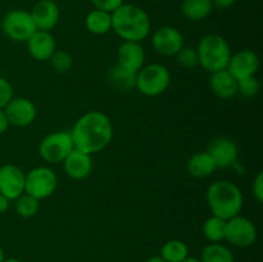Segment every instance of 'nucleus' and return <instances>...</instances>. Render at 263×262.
Instances as JSON below:
<instances>
[{"mask_svg":"<svg viewBox=\"0 0 263 262\" xmlns=\"http://www.w3.org/2000/svg\"><path fill=\"white\" fill-rule=\"evenodd\" d=\"M74 149L87 154L102 152L109 145L113 138L110 118L100 110H89L74 122L69 131Z\"/></svg>","mask_w":263,"mask_h":262,"instance_id":"obj_1","label":"nucleus"},{"mask_svg":"<svg viewBox=\"0 0 263 262\" xmlns=\"http://www.w3.org/2000/svg\"><path fill=\"white\" fill-rule=\"evenodd\" d=\"M152 22L148 13L135 4H125L112 12V30L123 41L145 40L151 33Z\"/></svg>","mask_w":263,"mask_h":262,"instance_id":"obj_2","label":"nucleus"},{"mask_svg":"<svg viewBox=\"0 0 263 262\" xmlns=\"http://www.w3.org/2000/svg\"><path fill=\"white\" fill-rule=\"evenodd\" d=\"M205 197L212 215L223 220L240 215L243 210V193L238 185L229 180L212 182L208 186Z\"/></svg>","mask_w":263,"mask_h":262,"instance_id":"obj_3","label":"nucleus"},{"mask_svg":"<svg viewBox=\"0 0 263 262\" xmlns=\"http://www.w3.org/2000/svg\"><path fill=\"white\" fill-rule=\"evenodd\" d=\"M198 63L210 73L228 68L231 58V49L228 41L218 33L203 36L197 48Z\"/></svg>","mask_w":263,"mask_h":262,"instance_id":"obj_4","label":"nucleus"},{"mask_svg":"<svg viewBox=\"0 0 263 262\" xmlns=\"http://www.w3.org/2000/svg\"><path fill=\"white\" fill-rule=\"evenodd\" d=\"M171 73L163 64L152 63L144 66L136 73V86L145 97H158L168 89Z\"/></svg>","mask_w":263,"mask_h":262,"instance_id":"obj_5","label":"nucleus"},{"mask_svg":"<svg viewBox=\"0 0 263 262\" xmlns=\"http://www.w3.org/2000/svg\"><path fill=\"white\" fill-rule=\"evenodd\" d=\"M74 149L69 131L50 133L40 141L39 154L45 162L51 164L62 163Z\"/></svg>","mask_w":263,"mask_h":262,"instance_id":"obj_6","label":"nucleus"},{"mask_svg":"<svg viewBox=\"0 0 263 262\" xmlns=\"http://www.w3.org/2000/svg\"><path fill=\"white\" fill-rule=\"evenodd\" d=\"M57 188H58V176L49 167H35L26 174L25 193L37 200L50 197Z\"/></svg>","mask_w":263,"mask_h":262,"instance_id":"obj_7","label":"nucleus"},{"mask_svg":"<svg viewBox=\"0 0 263 262\" xmlns=\"http://www.w3.org/2000/svg\"><path fill=\"white\" fill-rule=\"evenodd\" d=\"M2 30L8 39L15 43H26L36 31L35 23L30 12L23 9H14L4 15Z\"/></svg>","mask_w":263,"mask_h":262,"instance_id":"obj_8","label":"nucleus"},{"mask_svg":"<svg viewBox=\"0 0 263 262\" xmlns=\"http://www.w3.org/2000/svg\"><path fill=\"white\" fill-rule=\"evenodd\" d=\"M258 236L253 221L244 216H234L226 220L225 240L238 248H248L253 246Z\"/></svg>","mask_w":263,"mask_h":262,"instance_id":"obj_9","label":"nucleus"},{"mask_svg":"<svg viewBox=\"0 0 263 262\" xmlns=\"http://www.w3.org/2000/svg\"><path fill=\"white\" fill-rule=\"evenodd\" d=\"M152 45L158 54L163 57H174L184 46V36L177 28L163 26L152 36Z\"/></svg>","mask_w":263,"mask_h":262,"instance_id":"obj_10","label":"nucleus"},{"mask_svg":"<svg viewBox=\"0 0 263 262\" xmlns=\"http://www.w3.org/2000/svg\"><path fill=\"white\" fill-rule=\"evenodd\" d=\"M4 112L7 115L10 125L17 127H25L31 125L37 117V108L27 98H12L9 103L5 105Z\"/></svg>","mask_w":263,"mask_h":262,"instance_id":"obj_11","label":"nucleus"},{"mask_svg":"<svg viewBox=\"0 0 263 262\" xmlns=\"http://www.w3.org/2000/svg\"><path fill=\"white\" fill-rule=\"evenodd\" d=\"M26 174L14 164L0 167V194L9 200H15L25 193Z\"/></svg>","mask_w":263,"mask_h":262,"instance_id":"obj_12","label":"nucleus"},{"mask_svg":"<svg viewBox=\"0 0 263 262\" xmlns=\"http://www.w3.org/2000/svg\"><path fill=\"white\" fill-rule=\"evenodd\" d=\"M208 153L215 161L217 169H229L238 161L239 149L235 141L230 138H216L208 145Z\"/></svg>","mask_w":263,"mask_h":262,"instance_id":"obj_13","label":"nucleus"},{"mask_svg":"<svg viewBox=\"0 0 263 262\" xmlns=\"http://www.w3.org/2000/svg\"><path fill=\"white\" fill-rule=\"evenodd\" d=\"M259 68V58L253 50H240L235 54H231V58L228 64V71L236 80H243L247 77L256 76Z\"/></svg>","mask_w":263,"mask_h":262,"instance_id":"obj_14","label":"nucleus"},{"mask_svg":"<svg viewBox=\"0 0 263 262\" xmlns=\"http://www.w3.org/2000/svg\"><path fill=\"white\" fill-rule=\"evenodd\" d=\"M36 30L50 32L59 22L61 12L54 0H39L30 12Z\"/></svg>","mask_w":263,"mask_h":262,"instance_id":"obj_15","label":"nucleus"},{"mask_svg":"<svg viewBox=\"0 0 263 262\" xmlns=\"http://www.w3.org/2000/svg\"><path fill=\"white\" fill-rule=\"evenodd\" d=\"M26 44L30 55L39 62L49 61L57 50L55 39L49 31L36 30Z\"/></svg>","mask_w":263,"mask_h":262,"instance_id":"obj_16","label":"nucleus"},{"mask_svg":"<svg viewBox=\"0 0 263 262\" xmlns=\"http://www.w3.org/2000/svg\"><path fill=\"white\" fill-rule=\"evenodd\" d=\"M145 63V51L140 43L123 41L117 50V64L127 71L136 72L141 69Z\"/></svg>","mask_w":263,"mask_h":262,"instance_id":"obj_17","label":"nucleus"},{"mask_svg":"<svg viewBox=\"0 0 263 262\" xmlns=\"http://www.w3.org/2000/svg\"><path fill=\"white\" fill-rule=\"evenodd\" d=\"M62 163H63V169L67 176L73 180L86 179L92 171L91 156L79 151V149H73Z\"/></svg>","mask_w":263,"mask_h":262,"instance_id":"obj_18","label":"nucleus"},{"mask_svg":"<svg viewBox=\"0 0 263 262\" xmlns=\"http://www.w3.org/2000/svg\"><path fill=\"white\" fill-rule=\"evenodd\" d=\"M210 87L213 94L221 99H233L238 95V80L228 69L211 73Z\"/></svg>","mask_w":263,"mask_h":262,"instance_id":"obj_19","label":"nucleus"},{"mask_svg":"<svg viewBox=\"0 0 263 262\" xmlns=\"http://www.w3.org/2000/svg\"><path fill=\"white\" fill-rule=\"evenodd\" d=\"M186 167L189 174L197 179H204V177L211 176L217 170L215 161L208 152H199V153L193 154L187 161Z\"/></svg>","mask_w":263,"mask_h":262,"instance_id":"obj_20","label":"nucleus"},{"mask_svg":"<svg viewBox=\"0 0 263 262\" xmlns=\"http://www.w3.org/2000/svg\"><path fill=\"white\" fill-rule=\"evenodd\" d=\"M85 26L92 35H105L112 30V13L92 9L85 18Z\"/></svg>","mask_w":263,"mask_h":262,"instance_id":"obj_21","label":"nucleus"},{"mask_svg":"<svg viewBox=\"0 0 263 262\" xmlns=\"http://www.w3.org/2000/svg\"><path fill=\"white\" fill-rule=\"evenodd\" d=\"M213 5L211 0H184L181 4V13L186 20L203 21L211 15Z\"/></svg>","mask_w":263,"mask_h":262,"instance_id":"obj_22","label":"nucleus"},{"mask_svg":"<svg viewBox=\"0 0 263 262\" xmlns=\"http://www.w3.org/2000/svg\"><path fill=\"white\" fill-rule=\"evenodd\" d=\"M109 81L116 89L128 91L136 86V72L127 71L116 64L109 69Z\"/></svg>","mask_w":263,"mask_h":262,"instance_id":"obj_23","label":"nucleus"},{"mask_svg":"<svg viewBox=\"0 0 263 262\" xmlns=\"http://www.w3.org/2000/svg\"><path fill=\"white\" fill-rule=\"evenodd\" d=\"M189 256V248L186 243L179 239L166 241L161 248V257L166 262H181Z\"/></svg>","mask_w":263,"mask_h":262,"instance_id":"obj_24","label":"nucleus"},{"mask_svg":"<svg viewBox=\"0 0 263 262\" xmlns=\"http://www.w3.org/2000/svg\"><path fill=\"white\" fill-rule=\"evenodd\" d=\"M200 262H234V254L221 243H210L200 253Z\"/></svg>","mask_w":263,"mask_h":262,"instance_id":"obj_25","label":"nucleus"},{"mask_svg":"<svg viewBox=\"0 0 263 262\" xmlns=\"http://www.w3.org/2000/svg\"><path fill=\"white\" fill-rule=\"evenodd\" d=\"M226 220L212 215L203 223V235L210 243H221L225 240Z\"/></svg>","mask_w":263,"mask_h":262,"instance_id":"obj_26","label":"nucleus"},{"mask_svg":"<svg viewBox=\"0 0 263 262\" xmlns=\"http://www.w3.org/2000/svg\"><path fill=\"white\" fill-rule=\"evenodd\" d=\"M39 202L40 200H37L36 198L23 193L22 195H20L15 199V211H17L21 217L31 218L37 213L39 207H40Z\"/></svg>","mask_w":263,"mask_h":262,"instance_id":"obj_27","label":"nucleus"},{"mask_svg":"<svg viewBox=\"0 0 263 262\" xmlns=\"http://www.w3.org/2000/svg\"><path fill=\"white\" fill-rule=\"evenodd\" d=\"M49 62H50L54 71L58 72V73H66V72H68L72 68V64H73L72 55L68 51L64 50L54 51V54L50 57Z\"/></svg>","mask_w":263,"mask_h":262,"instance_id":"obj_28","label":"nucleus"},{"mask_svg":"<svg viewBox=\"0 0 263 262\" xmlns=\"http://www.w3.org/2000/svg\"><path fill=\"white\" fill-rule=\"evenodd\" d=\"M176 61L179 66H181L185 69H193L197 66L198 63V53L197 49L192 48V46H182L181 50L176 54Z\"/></svg>","mask_w":263,"mask_h":262,"instance_id":"obj_29","label":"nucleus"},{"mask_svg":"<svg viewBox=\"0 0 263 262\" xmlns=\"http://www.w3.org/2000/svg\"><path fill=\"white\" fill-rule=\"evenodd\" d=\"M261 85L256 76L238 80V94L244 98H254L259 92Z\"/></svg>","mask_w":263,"mask_h":262,"instance_id":"obj_30","label":"nucleus"},{"mask_svg":"<svg viewBox=\"0 0 263 262\" xmlns=\"http://www.w3.org/2000/svg\"><path fill=\"white\" fill-rule=\"evenodd\" d=\"M13 87L5 77L0 76V109H4L5 105L12 100Z\"/></svg>","mask_w":263,"mask_h":262,"instance_id":"obj_31","label":"nucleus"},{"mask_svg":"<svg viewBox=\"0 0 263 262\" xmlns=\"http://www.w3.org/2000/svg\"><path fill=\"white\" fill-rule=\"evenodd\" d=\"M95 9L105 10L108 13H112L117 9L118 7L123 4V0H91Z\"/></svg>","mask_w":263,"mask_h":262,"instance_id":"obj_32","label":"nucleus"},{"mask_svg":"<svg viewBox=\"0 0 263 262\" xmlns=\"http://www.w3.org/2000/svg\"><path fill=\"white\" fill-rule=\"evenodd\" d=\"M252 194L258 203L263 202V172H258L252 184Z\"/></svg>","mask_w":263,"mask_h":262,"instance_id":"obj_33","label":"nucleus"},{"mask_svg":"<svg viewBox=\"0 0 263 262\" xmlns=\"http://www.w3.org/2000/svg\"><path fill=\"white\" fill-rule=\"evenodd\" d=\"M212 2L213 8H218V9H229L233 7L236 3V0H211Z\"/></svg>","mask_w":263,"mask_h":262,"instance_id":"obj_34","label":"nucleus"},{"mask_svg":"<svg viewBox=\"0 0 263 262\" xmlns=\"http://www.w3.org/2000/svg\"><path fill=\"white\" fill-rule=\"evenodd\" d=\"M10 126L9 121H8L7 115H5L4 109H0V135L4 134L8 130V127Z\"/></svg>","mask_w":263,"mask_h":262,"instance_id":"obj_35","label":"nucleus"},{"mask_svg":"<svg viewBox=\"0 0 263 262\" xmlns=\"http://www.w3.org/2000/svg\"><path fill=\"white\" fill-rule=\"evenodd\" d=\"M9 203H10V200L8 199L7 197H4V195L0 194V213L5 212V211L9 208Z\"/></svg>","mask_w":263,"mask_h":262,"instance_id":"obj_36","label":"nucleus"},{"mask_svg":"<svg viewBox=\"0 0 263 262\" xmlns=\"http://www.w3.org/2000/svg\"><path fill=\"white\" fill-rule=\"evenodd\" d=\"M145 262H166V261H164V259H162L159 256H153V257H151V258L146 259Z\"/></svg>","mask_w":263,"mask_h":262,"instance_id":"obj_37","label":"nucleus"},{"mask_svg":"<svg viewBox=\"0 0 263 262\" xmlns=\"http://www.w3.org/2000/svg\"><path fill=\"white\" fill-rule=\"evenodd\" d=\"M181 262H200V259L197 258V257H190V256H187L186 258H185L184 261H181Z\"/></svg>","mask_w":263,"mask_h":262,"instance_id":"obj_38","label":"nucleus"},{"mask_svg":"<svg viewBox=\"0 0 263 262\" xmlns=\"http://www.w3.org/2000/svg\"><path fill=\"white\" fill-rule=\"evenodd\" d=\"M3 262H22V261L18 258H14V257H10V258H4V261Z\"/></svg>","mask_w":263,"mask_h":262,"instance_id":"obj_39","label":"nucleus"},{"mask_svg":"<svg viewBox=\"0 0 263 262\" xmlns=\"http://www.w3.org/2000/svg\"><path fill=\"white\" fill-rule=\"evenodd\" d=\"M4 258H5L4 251H3V248H2V247H0V262L4 261Z\"/></svg>","mask_w":263,"mask_h":262,"instance_id":"obj_40","label":"nucleus"}]
</instances>
